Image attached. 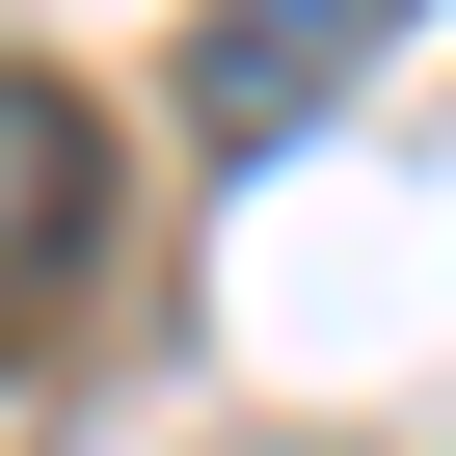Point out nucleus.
<instances>
[{
  "label": "nucleus",
  "instance_id": "obj_1",
  "mask_svg": "<svg viewBox=\"0 0 456 456\" xmlns=\"http://www.w3.org/2000/svg\"><path fill=\"white\" fill-rule=\"evenodd\" d=\"M376 54H403V0H215V28H188V134L215 161H296Z\"/></svg>",
  "mask_w": 456,
  "mask_h": 456
},
{
  "label": "nucleus",
  "instance_id": "obj_2",
  "mask_svg": "<svg viewBox=\"0 0 456 456\" xmlns=\"http://www.w3.org/2000/svg\"><path fill=\"white\" fill-rule=\"evenodd\" d=\"M81 242H108V134H81V81L0 54V322H54V296H81Z\"/></svg>",
  "mask_w": 456,
  "mask_h": 456
}]
</instances>
